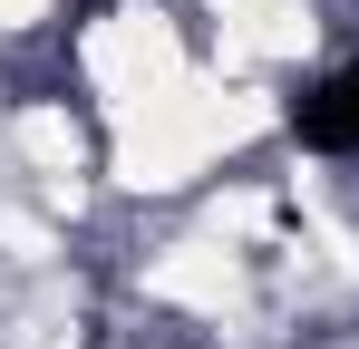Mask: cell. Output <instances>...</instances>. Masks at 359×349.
Wrapping results in <instances>:
<instances>
[{"label":"cell","instance_id":"6da1fadb","mask_svg":"<svg viewBox=\"0 0 359 349\" xmlns=\"http://www.w3.org/2000/svg\"><path fill=\"white\" fill-rule=\"evenodd\" d=\"M301 136H311V146H359V88L350 78H330V88L301 107Z\"/></svg>","mask_w":359,"mask_h":349}]
</instances>
